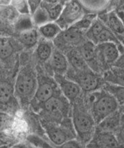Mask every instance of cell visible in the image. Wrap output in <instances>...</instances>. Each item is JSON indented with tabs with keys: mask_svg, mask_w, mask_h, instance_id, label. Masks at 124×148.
Listing matches in <instances>:
<instances>
[{
	"mask_svg": "<svg viewBox=\"0 0 124 148\" xmlns=\"http://www.w3.org/2000/svg\"><path fill=\"white\" fill-rule=\"evenodd\" d=\"M72 125L79 141L86 145L95 132L94 119L83 102L77 99L73 102L72 110Z\"/></svg>",
	"mask_w": 124,
	"mask_h": 148,
	"instance_id": "6da1fadb",
	"label": "cell"
},
{
	"mask_svg": "<svg viewBox=\"0 0 124 148\" xmlns=\"http://www.w3.org/2000/svg\"><path fill=\"white\" fill-rule=\"evenodd\" d=\"M38 84V75L36 71L30 65L22 67L18 72L14 92L16 99L22 106H26L32 100Z\"/></svg>",
	"mask_w": 124,
	"mask_h": 148,
	"instance_id": "7a4b0ae2",
	"label": "cell"
},
{
	"mask_svg": "<svg viewBox=\"0 0 124 148\" xmlns=\"http://www.w3.org/2000/svg\"><path fill=\"white\" fill-rule=\"evenodd\" d=\"M95 91L90 92L86 104L90 106V112L96 125H98L118 110L119 104L117 100L105 90Z\"/></svg>",
	"mask_w": 124,
	"mask_h": 148,
	"instance_id": "3957f363",
	"label": "cell"
},
{
	"mask_svg": "<svg viewBox=\"0 0 124 148\" xmlns=\"http://www.w3.org/2000/svg\"><path fill=\"white\" fill-rule=\"evenodd\" d=\"M84 34L87 40L91 41L95 45L105 42H114L119 45H122V42H120L100 18L96 17L93 20Z\"/></svg>",
	"mask_w": 124,
	"mask_h": 148,
	"instance_id": "277c9868",
	"label": "cell"
},
{
	"mask_svg": "<svg viewBox=\"0 0 124 148\" xmlns=\"http://www.w3.org/2000/svg\"><path fill=\"white\" fill-rule=\"evenodd\" d=\"M65 75L75 82L82 90L86 92H90L96 90L101 85V77L99 74L92 69L78 71L68 67Z\"/></svg>",
	"mask_w": 124,
	"mask_h": 148,
	"instance_id": "5b68a950",
	"label": "cell"
},
{
	"mask_svg": "<svg viewBox=\"0 0 124 148\" xmlns=\"http://www.w3.org/2000/svg\"><path fill=\"white\" fill-rule=\"evenodd\" d=\"M69 101L63 96L56 93L43 103L41 107L45 115L48 116L49 119H52L51 121L59 123L69 110Z\"/></svg>",
	"mask_w": 124,
	"mask_h": 148,
	"instance_id": "8992f818",
	"label": "cell"
},
{
	"mask_svg": "<svg viewBox=\"0 0 124 148\" xmlns=\"http://www.w3.org/2000/svg\"><path fill=\"white\" fill-rule=\"evenodd\" d=\"M84 15V8L78 0H70L63 5L60 15L55 22L64 30L73 25Z\"/></svg>",
	"mask_w": 124,
	"mask_h": 148,
	"instance_id": "52a82bcc",
	"label": "cell"
},
{
	"mask_svg": "<svg viewBox=\"0 0 124 148\" xmlns=\"http://www.w3.org/2000/svg\"><path fill=\"white\" fill-rule=\"evenodd\" d=\"M56 82L47 77H38V84L32 100L33 107L40 108L43 103L57 93Z\"/></svg>",
	"mask_w": 124,
	"mask_h": 148,
	"instance_id": "ba28073f",
	"label": "cell"
},
{
	"mask_svg": "<svg viewBox=\"0 0 124 148\" xmlns=\"http://www.w3.org/2000/svg\"><path fill=\"white\" fill-rule=\"evenodd\" d=\"M119 45L114 42H101L96 45L97 57L101 68L113 65L122 53Z\"/></svg>",
	"mask_w": 124,
	"mask_h": 148,
	"instance_id": "9c48e42d",
	"label": "cell"
},
{
	"mask_svg": "<svg viewBox=\"0 0 124 148\" xmlns=\"http://www.w3.org/2000/svg\"><path fill=\"white\" fill-rule=\"evenodd\" d=\"M84 32L70 26L66 29L62 30L59 35L53 39L55 43L58 47V49L80 46L84 40Z\"/></svg>",
	"mask_w": 124,
	"mask_h": 148,
	"instance_id": "30bf717a",
	"label": "cell"
},
{
	"mask_svg": "<svg viewBox=\"0 0 124 148\" xmlns=\"http://www.w3.org/2000/svg\"><path fill=\"white\" fill-rule=\"evenodd\" d=\"M53 79L59 88L61 94L70 103H73L79 98L82 90L75 82L69 79L65 75L60 74H53Z\"/></svg>",
	"mask_w": 124,
	"mask_h": 148,
	"instance_id": "8fae6325",
	"label": "cell"
},
{
	"mask_svg": "<svg viewBox=\"0 0 124 148\" xmlns=\"http://www.w3.org/2000/svg\"><path fill=\"white\" fill-rule=\"evenodd\" d=\"M43 125L49 139L57 146H61L65 141L74 139V137H73L67 127L63 125L59 126L53 123L49 122L44 123Z\"/></svg>",
	"mask_w": 124,
	"mask_h": 148,
	"instance_id": "7c38bea8",
	"label": "cell"
},
{
	"mask_svg": "<svg viewBox=\"0 0 124 148\" xmlns=\"http://www.w3.org/2000/svg\"><path fill=\"white\" fill-rule=\"evenodd\" d=\"M78 50L81 53L82 57L87 63L88 67L95 73H100L101 65L97 57L96 45L91 41L86 39L79 46Z\"/></svg>",
	"mask_w": 124,
	"mask_h": 148,
	"instance_id": "4fadbf2b",
	"label": "cell"
},
{
	"mask_svg": "<svg viewBox=\"0 0 124 148\" xmlns=\"http://www.w3.org/2000/svg\"><path fill=\"white\" fill-rule=\"evenodd\" d=\"M87 147H117L120 146L119 141L115 135L110 131L101 130L94 132L91 140L86 145Z\"/></svg>",
	"mask_w": 124,
	"mask_h": 148,
	"instance_id": "5bb4252c",
	"label": "cell"
},
{
	"mask_svg": "<svg viewBox=\"0 0 124 148\" xmlns=\"http://www.w3.org/2000/svg\"><path fill=\"white\" fill-rule=\"evenodd\" d=\"M49 66L53 71V74L65 75L67 72L69 63L66 55L59 49H53L52 54L49 59Z\"/></svg>",
	"mask_w": 124,
	"mask_h": 148,
	"instance_id": "9a60e30c",
	"label": "cell"
},
{
	"mask_svg": "<svg viewBox=\"0 0 124 148\" xmlns=\"http://www.w3.org/2000/svg\"><path fill=\"white\" fill-rule=\"evenodd\" d=\"M20 45L11 37L0 36V61L9 60L18 50Z\"/></svg>",
	"mask_w": 124,
	"mask_h": 148,
	"instance_id": "2e32d148",
	"label": "cell"
},
{
	"mask_svg": "<svg viewBox=\"0 0 124 148\" xmlns=\"http://www.w3.org/2000/svg\"><path fill=\"white\" fill-rule=\"evenodd\" d=\"M105 18L106 20L105 21L103 20V21L118 38L120 42H122L124 30L122 19L115 12H109Z\"/></svg>",
	"mask_w": 124,
	"mask_h": 148,
	"instance_id": "e0dca14e",
	"label": "cell"
},
{
	"mask_svg": "<svg viewBox=\"0 0 124 148\" xmlns=\"http://www.w3.org/2000/svg\"><path fill=\"white\" fill-rule=\"evenodd\" d=\"M65 55L69 63V67L71 68L78 71L91 69L82 57L78 49H70Z\"/></svg>",
	"mask_w": 124,
	"mask_h": 148,
	"instance_id": "ac0fdd59",
	"label": "cell"
},
{
	"mask_svg": "<svg viewBox=\"0 0 124 148\" xmlns=\"http://www.w3.org/2000/svg\"><path fill=\"white\" fill-rule=\"evenodd\" d=\"M38 30L33 28L20 31L18 40L22 47L29 49L36 46L39 40Z\"/></svg>",
	"mask_w": 124,
	"mask_h": 148,
	"instance_id": "d6986e66",
	"label": "cell"
},
{
	"mask_svg": "<svg viewBox=\"0 0 124 148\" xmlns=\"http://www.w3.org/2000/svg\"><path fill=\"white\" fill-rule=\"evenodd\" d=\"M53 48V43L50 40L43 38V40H39L37 44L36 50H35V56L37 60L41 63H45L50 58L52 54Z\"/></svg>",
	"mask_w": 124,
	"mask_h": 148,
	"instance_id": "ffe728a7",
	"label": "cell"
},
{
	"mask_svg": "<svg viewBox=\"0 0 124 148\" xmlns=\"http://www.w3.org/2000/svg\"><path fill=\"white\" fill-rule=\"evenodd\" d=\"M39 35L47 40H53L59 35L62 29L55 21H49L39 26Z\"/></svg>",
	"mask_w": 124,
	"mask_h": 148,
	"instance_id": "44dd1931",
	"label": "cell"
},
{
	"mask_svg": "<svg viewBox=\"0 0 124 148\" xmlns=\"http://www.w3.org/2000/svg\"><path fill=\"white\" fill-rule=\"evenodd\" d=\"M16 99L14 87L6 81H0V105H9Z\"/></svg>",
	"mask_w": 124,
	"mask_h": 148,
	"instance_id": "7402d4cb",
	"label": "cell"
},
{
	"mask_svg": "<svg viewBox=\"0 0 124 148\" xmlns=\"http://www.w3.org/2000/svg\"><path fill=\"white\" fill-rule=\"evenodd\" d=\"M104 73V79L108 83L117 84L123 86V67L113 66Z\"/></svg>",
	"mask_w": 124,
	"mask_h": 148,
	"instance_id": "603a6c76",
	"label": "cell"
},
{
	"mask_svg": "<svg viewBox=\"0 0 124 148\" xmlns=\"http://www.w3.org/2000/svg\"><path fill=\"white\" fill-rule=\"evenodd\" d=\"M83 8L90 12L103 10L108 5L110 0H78Z\"/></svg>",
	"mask_w": 124,
	"mask_h": 148,
	"instance_id": "cb8c5ba5",
	"label": "cell"
},
{
	"mask_svg": "<svg viewBox=\"0 0 124 148\" xmlns=\"http://www.w3.org/2000/svg\"><path fill=\"white\" fill-rule=\"evenodd\" d=\"M104 90L112 95L117 101L118 102L119 105L122 106L123 104V86L117 85V84H110L106 82L105 84Z\"/></svg>",
	"mask_w": 124,
	"mask_h": 148,
	"instance_id": "d4e9b609",
	"label": "cell"
},
{
	"mask_svg": "<svg viewBox=\"0 0 124 148\" xmlns=\"http://www.w3.org/2000/svg\"><path fill=\"white\" fill-rule=\"evenodd\" d=\"M32 14V22H34L35 24L38 26H40L41 24L45 23V22L50 21L47 11L41 6H39Z\"/></svg>",
	"mask_w": 124,
	"mask_h": 148,
	"instance_id": "484cf974",
	"label": "cell"
},
{
	"mask_svg": "<svg viewBox=\"0 0 124 148\" xmlns=\"http://www.w3.org/2000/svg\"><path fill=\"white\" fill-rule=\"evenodd\" d=\"M12 117L8 113L0 111V131L5 130L11 124Z\"/></svg>",
	"mask_w": 124,
	"mask_h": 148,
	"instance_id": "4316f807",
	"label": "cell"
},
{
	"mask_svg": "<svg viewBox=\"0 0 124 148\" xmlns=\"http://www.w3.org/2000/svg\"><path fill=\"white\" fill-rule=\"evenodd\" d=\"M16 7L22 14H28L29 8H28V3L26 0H15Z\"/></svg>",
	"mask_w": 124,
	"mask_h": 148,
	"instance_id": "83f0119b",
	"label": "cell"
},
{
	"mask_svg": "<svg viewBox=\"0 0 124 148\" xmlns=\"http://www.w3.org/2000/svg\"><path fill=\"white\" fill-rule=\"evenodd\" d=\"M26 1L29 8V11L31 14H32L40 6L42 0H26Z\"/></svg>",
	"mask_w": 124,
	"mask_h": 148,
	"instance_id": "f1b7e54d",
	"label": "cell"
},
{
	"mask_svg": "<svg viewBox=\"0 0 124 148\" xmlns=\"http://www.w3.org/2000/svg\"><path fill=\"white\" fill-rule=\"evenodd\" d=\"M82 146V144L80 141L74 140V139H71L65 141L63 143L60 147H80Z\"/></svg>",
	"mask_w": 124,
	"mask_h": 148,
	"instance_id": "f546056e",
	"label": "cell"
}]
</instances>
